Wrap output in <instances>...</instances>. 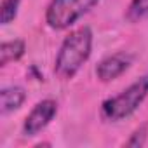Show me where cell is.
I'll list each match as a JSON object with an SVG mask.
<instances>
[{"label":"cell","instance_id":"1","mask_svg":"<svg viewBox=\"0 0 148 148\" xmlns=\"http://www.w3.org/2000/svg\"><path fill=\"white\" fill-rule=\"evenodd\" d=\"M92 49V32L87 26H82L75 32H71L61 44L54 71L63 80H70L77 75V71L82 64L89 59Z\"/></svg>","mask_w":148,"mask_h":148},{"label":"cell","instance_id":"2","mask_svg":"<svg viewBox=\"0 0 148 148\" xmlns=\"http://www.w3.org/2000/svg\"><path fill=\"white\" fill-rule=\"evenodd\" d=\"M146 96H148V75L132 82L120 94L106 99L101 106L103 117L106 120H112V122L122 120V119L132 115L139 108V105L145 101Z\"/></svg>","mask_w":148,"mask_h":148},{"label":"cell","instance_id":"3","mask_svg":"<svg viewBox=\"0 0 148 148\" xmlns=\"http://www.w3.org/2000/svg\"><path fill=\"white\" fill-rule=\"evenodd\" d=\"M98 2L99 0H52L45 11V21L52 30H66Z\"/></svg>","mask_w":148,"mask_h":148},{"label":"cell","instance_id":"4","mask_svg":"<svg viewBox=\"0 0 148 148\" xmlns=\"http://www.w3.org/2000/svg\"><path fill=\"white\" fill-rule=\"evenodd\" d=\"M58 113V103L52 99H44L40 103H37L33 106V110L28 113V117L25 119L23 124V132L25 136H37L38 132H42L51 120L56 117Z\"/></svg>","mask_w":148,"mask_h":148},{"label":"cell","instance_id":"5","mask_svg":"<svg viewBox=\"0 0 148 148\" xmlns=\"http://www.w3.org/2000/svg\"><path fill=\"white\" fill-rule=\"evenodd\" d=\"M132 58L125 52H117L112 54L105 59L99 61V64L96 66V75L101 82H110L115 80L117 77H120L122 73L131 66Z\"/></svg>","mask_w":148,"mask_h":148},{"label":"cell","instance_id":"6","mask_svg":"<svg viewBox=\"0 0 148 148\" xmlns=\"http://www.w3.org/2000/svg\"><path fill=\"white\" fill-rule=\"evenodd\" d=\"M26 99V92L23 87L18 86H11V87H4L0 91V106H2V113H9L18 110Z\"/></svg>","mask_w":148,"mask_h":148},{"label":"cell","instance_id":"7","mask_svg":"<svg viewBox=\"0 0 148 148\" xmlns=\"http://www.w3.org/2000/svg\"><path fill=\"white\" fill-rule=\"evenodd\" d=\"M25 54V42L23 40H9L0 47V64L7 66L11 61H18Z\"/></svg>","mask_w":148,"mask_h":148},{"label":"cell","instance_id":"8","mask_svg":"<svg viewBox=\"0 0 148 148\" xmlns=\"http://www.w3.org/2000/svg\"><path fill=\"white\" fill-rule=\"evenodd\" d=\"M146 16H148V0H131L127 12H125L127 21L136 23V21H139Z\"/></svg>","mask_w":148,"mask_h":148},{"label":"cell","instance_id":"9","mask_svg":"<svg viewBox=\"0 0 148 148\" xmlns=\"http://www.w3.org/2000/svg\"><path fill=\"white\" fill-rule=\"evenodd\" d=\"M18 9H19V0H2V5H0L2 25H9L11 21H14V18L18 16Z\"/></svg>","mask_w":148,"mask_h":148},{"label":"cell","instance_id":"10","mask_svg":"<svg viewBox=\"0 0 148 148\" xmlns=\"http://www.w3.org/2000/svg\"><path fill=\"white\" fill-rule=\"evenodd\" d=\"M146 139V125H141L139 129H136L132 132V136L129 138V141L125 143L127 146H143Z\"/></svg>","mask_w":148,"mask_h":148}]
</instances>
